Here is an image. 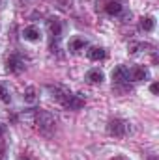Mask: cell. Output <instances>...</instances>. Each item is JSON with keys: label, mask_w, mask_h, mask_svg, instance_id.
<instances>
[{"label": "cell", "mask_w": 159, "mask_h": 160, "mask_svg": "<svg viewBox=\"0 0 159 160\" xmlns=\"http://www.w3.org/2000/svg\"><path fill=\"white\" fill-rule=\"evenodd\" d=\"M32 121H34V125L38 127V130H40L41 134H45V136H51L52 130H54V127H56L54 118H52L49 112H45V110L34 112V119Z\"/></svg>", "instance_id": "1"}, {"label": "cell", "mask_w": 159, "mask_h": 160, "mask_svg": "<svg viewBox=\"0 0 159 160\" xmlns=\"http://www.w3.org/2000/svg\"><path fill=\"white\" fill-rule=\"evenodd\" d=\"M107 132H109L111 136L122 138V136H127V134L131 132V125H129V121L114 118V119L109 121V125H107Z\"/></svg>", "instance_id": "2"}, {"label": "cell", "mask_w": 159, "mask_h": 160, "mask_svg": "<svg viewBox=\"0 0 159 160\" xmlns=\"http://www.w3.org/2000/svg\"><path fill=\"white\" fill-rule=\"evenodd\" d=\"M60 104H62V106H66V108H69V110H80V108L84 106V101L80 99L79 95H75V93L68 91V93L62 97Z\"/></svg>", "instance_id": "3"}, {"label": "cell", "mask_w": 159, "mask_h": 160, "mask_svg": "<svg viewBox=\"0 0 159 160\" xmlns=\"http://www.w3.org/2000/svg\"><path fill=\"white\" fill-rule=\"evenodd\" d=\"M112 86H125L129 82V75H127V67L125 65H118L112 69Z\"/></svg>", "instance_id": "4"}, {"label": "cell", "mask_w": 159, "mask_h": 160, "mask_svg": "<svg viewBox=\"0 0 159 160\" xmlns=\"http://www.w3.org/2000/svg\"><path fill=\"white\" fill-rule=\"evenodd\" d=\"M25 67H26V65H25V60H23L21 56H17V54L9 56L8 62H6V71H8V73H21Z\"/></svg>", "instance_id": "5"}, {"label": "cell", "mask_w": 159, "mask_h": 160, "mask_svg": "<svg viewBox=\"0 0 159 160\" xmlns=\"http://www.w3.org/2000/svg\"><path fill=\"white\" fill-rule=\"evenodd\" d=\"M47 28H49L51 39H52V41L60 39V36H62V21H60V19H56V17L49 19V21H47Z\"/></svg>", "instance_id": "6"}, {"label": "cell", "mask_w": 159, "mask_h": 160, "mask_svg": "<svg viewBox=\"0 0 159 160\" xmlns=\"http://www.w3.org/2000/svg\"><path fill=\"white\" fill-rule=\"evenodd\" d=\"M127 75H129V80H133V82H142L148 78V69L142 65H135V67L127 69Z\"/></svg>", "instance_id": "7"}, {"label": "cell", "mask_w": 159, "mask_h": 160, "mask_svg": "<svg viewBox=\"0 0 159 160\" xmlns=\"http://www.w3.org/2000/svg\"><path fill=\"white\" fill-rule=\"evenodd\" d=\"M88 47V41L84 39V38H80V36H73L69 43H68V48L73 52V54H79L80 50H84Z\"/></svg>", "instance_id": "8"}, {"label": "cell", "mask_w": 159, "mask_h": 160, "mask_svg": "<svg viewBox=\"0 0 159 160\" xmlns=\"http://www.w3.org/2000/svg\"><path fill=\"white\" fill-rule=\"evenodd\" d=\"M23 38L26 41H32V43H36V41L41 39V30L38 26H34V24H30V26H25L23 28Z\"/></svg>", "instance_id": "9"}, {"label": "cell", "mask_w": 159, "mask_h": 160, "mask_svg": "<svg viewBox=\"0 0 159 160\" xmlns=\"http://www.w3.org/2000/svg\"><path fill=\"white\" fill-rule=\"evenodd\" d=\"M84 80L88 82V84H101L103 80H105V75H103V71L101 69H90V71H86V75H84Z\"/></svg>", "instance_id": "10"}, {"label": "cell", "mask_w": 159, "mask_h": 160, "mask_svg": "<svg viewBox=\"0 0 159 160\" xmlns=\"http://www.w3.org/2000/svg\"><path fill=\"white\" fill-rule=\"evenodd\" d=\"M122 11H123V6H122L120 0H111V2L105 4V13L111 15V17H118Z\"/></svg>", "instance_id": "11"}, {"label": "cell", "mask_w": 159, "mask_h": 160, "mask_svg": "<svg viewBox=\"0 0 159 160\" xmlns=\"http://www.w3.org/2000/svg\"><path fill=\"white\" fill-rule=\"evenodd\" d=\"M86 56H88L92 62H101V60H105L107 52H105V48H101V47H88Z\"/></svg>", "instance_id": "12"}, {"label": "cell", "mask_w": 159, "mask_h": 160, "mask_svg": "<svg viewBox=\"0 0 159 160\" xmlns=\"http://www.w3.org/2000/svg\"><path fill=\"white\" fill-rule=\"evenodd\" d=\"M146 48H152V45L150 43H142V41H131L127 45L129 54H140V52H146Z\"/></svg>", "instance_id": "13"}, {"label": "cell", "mask_w": 159, "mask_h": 160, "mask_svg": "<svg viewBox=\"0 0 159 160\" xmlns=\"http://www.w3.org/2000/svg\"><path fill=\"white\" fill-rule=\"evenodd\" d=\"M23 101L26 102V104H36L38 102V89L36 88H26L25 89V93H23Z\"/></svg>", "instance_id": "14"}, {"label": "cell", "mask_w": 159, "mask_h": 160, "mask_svg": "<svg viewBox=\"0 0 159 160\" xmlns=\"http://www.w3.org/2000/svg\"><path fill=\"white\" fill-rule=\"evenodd\" d=\"M154 28H156V19H154L152 15L140 19V30H144V32H154Z\"/></svg>", "instance_id": "15"}, {"label": "cell", "mask_w": 159, "mask_h": 160, "mask_svg": "<svg viewBox=\"0 0 159 160\" xmlns=\"http://www.w3.org/2000/svg\"><path fill=\"white\" fill-rule=\"evenodd\" d=\"M8 136H0V160H6L8 157Z\"/></svg>", "instance_id": "16"}, {"label": "cell", "mask_w": 159, "mask_h": 160, "mask_svg": "<svg viewBox=\"0 0 159 160\" xmlns=\"http://www.w3.org/2000/svg\"><path fill=\"white\" fill-rule=\"evenodd\" d=\"M0 101L2 102H11V95H9V89L4 86V84H0Z\"/></svg>", "instance_id": "17"}, {"label": "cell", "mask_w": 159, "mask_h": 160, "mask_svg": "<svg viewBox=\"0 0 159 160\" xmlns=\"http://www.w3.org/2000/svg\"><path fill=\"white\" fill-rule=\"evenodd\" d=\"M150 91H152V93H154V95H157V91H159V84H157V82H156V84H152V86H150Z\"/></svg>", "instance_id": "18"}, {"label": "cell", "mask_w": 159, "mask_h": 160, "mask_svg": "<svg viewBox=\"0 0 159 160\" xmlns=\"http://www.w3.org/2000/svg\"><path fill=\"white\" fill-rule=\"evenodd\" d=\"M112 160H123V158H112Z\"/></svg>", "instance_id": "19"}]
</instances>
